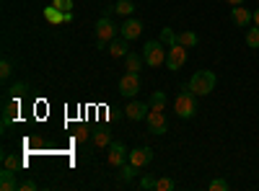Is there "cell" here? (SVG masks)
<instances>
[{"label":"cell","instance_id":"cell-1","mask_svg":"<svg viewBox=\"0 0 259 191\" xmlns=\"http://www.w3.org/2000/svg\"><path fill=\"white\" fill-rule=\"evenodd\" d=\"M117 36H119V26L112 21V16H101L96 21V44H99V49H104L106 44H112Z\"/></svg>","mask_w":259,"mask_h":191},{"label":"cell","instance_id":"cell-2","mask_svg":"<svg viewBox=\"0 0 259 191\" xmlns=\"http://www.w3.org/2000/svg\"><path fill=\"white\" fill-rule=\"evenodd\" d=\"M215 73L212 70H200V73H194L192 78H189V83H187V88L192 91V93H197V96H207V93H212V88H215Z\"/></svg>","mask_w":259,"mask_h":191},{"label":"cell","instance_id":"cell-3","mask_svg":"<svg viewBox=\"0 0 259 191\" xmlns=\"http://www.w3.org/2000/svg\"><path fill=\"white\" fill-rule=\"evenodd\" d=\"M177 116L179 119H192L194 114H197V93H192L189 88H182V93L177 96Z\"/></svg>","mask_w":259,"mask_h":191},{"label":"cell","instance_id":"cell-4","mask_svg":"<svg viewBox=\"0 0 259 191\" xmlns=\"http://www.w3.org/2000/svg\"><path fill=\"white\" fill-rule=\"evenodd\" d=\"M166 52L161 41H148V44L143 47V59H145V65L150 68H161L163 62H166Z\"/></svg>","mask_w":259,"mask_h":191},{"label":"cell","instance_id":"cell-5","mask_svg":"<svg viewBox=\"0 0 259 191\" xmlns=\"http://www.w3.org/2000/svg\"><path fill=\"white\" fill-rule=\"evenodd\" d=\"M119 93L124 98H133L135 93H140V75L138 73H124L119 78Z\"/></svg>","mask_w":259,"mask_h":191},{"label":"cell","instance_id":"cell-6","mask_svg":"<svg viewBox=\"0 0 259 191\" xmlns=\"http://www.w3.org/2000/svg\"><path fill=\"white\" fill-rule=\"evenodd\" d=\"M184 62H187V47H182L179 41H177V44H171L168 52H166V65L171 70H182Z\"/></svg>","mask_w":259,"mask_h":191},{"label":"cell","instance_id":"cell-7","mask_svg":"<svg viewBox=\"0 0 259 191\" xmlns=\"http://www.w3.org/2000/svg\"><path fill=\"white\" fill-rule=\"evenodd\" d=\"M145 124H148L150 135H166V116H163L161 109H150L148 116H145Z\"/></svg>","mask_w":259,"mask_h":191},{"label":"cell","instance_id":"cell-8","mask_svg":"<svg viewBox=\"0 0 259 191\" xmlns=\"http://www.w3.org/2000/svg\"><path fill=\"white\" fill-rule=\"evenodd\" d=\"M127 158H130V150H127L122 142H112V145H109V153H106V160H109V165L122 168V165L127 163Z\"/></svg>","mask_w":259,"mask_h":191},{"label":"cell","instance_id":"cell-9","mask_svg":"<svg viewBox=\"0 0 259 191\" xmlns=\"http://www.w3.org/2000/svg\"><path fill=\"white\" fill-rule=\"evenodd\" d=\"M150 160H153V147H135V150H130L127 158V163H133L135 168H145Z\"/></svg>","mask_w":259,"mask_h":191},{"label":"cell","instance_id":"cell-10","mask_svg":"<svg viewBox=\"0 0 259 191\" xmlns=\"http://www.w3.org/2000/svg\"><path fill=\"white\" fill-rule=\"evenodd\" d=\"M143 34V21L140 18H127L124 24L119 26V36H124L127 41H133Z\"/></svg>","mask_w":259,"mask_h":191},{"label":"cell","instance_id":"cell-11","mask_svg":"<svg viewBox=\"0 0 259 191\" xmlns=\"http://www.w3.org/2000/svg\"><path fill=\"white\" fill-rule=\"evenodd\" d=\"M148 111H150V103H143V101H130V103L124 106L127 119H133V121L145 119V116H148Z\"/></svg>","mask_w":259,"mask_h":191},{"label":"cell","instance_id":"cell-12","mask_svg":"<svg viewBox=\"0 0 259 191\" xmlns=\"http://www.w3.org/2000/svg\"><path fill=\"white\" fill-rule=\"evenodd\" d=\"M18 171H11V168L3 165V171H0V191H18V178H16Z\"/></svg>","mask_w":259,"mask_h":191},{"label":"cell","instance_id":"cell-13","mask_svg":"<svg viewBox=\"0 0 259 191\" xmlns=\"http://www.w3.org/2000/svg\"><path fill=\"white\" fill-rule=\"evenodd\" d=\"M231 18H233V24L239 26V29H246L251 21H254V13L249 11V8H241V6H233V11H231Z\"/></svg>","mask_w":259,"mask_h":191},{"label":"cell","instance_id":"cell-14","mask_svg":"<svg viewBox=\"0 0 259 191\" xmlns=\"http://www.w3.org/2000/svg\"><path fill=\"white\" fill-rule=\"evenodd\" d=\"M16 111H18V98L16 96H8L6 103H3V130H8V126H11Z\"/></svg>","mask_w":259,"mask_h":191},{"label":"cell","instance_id":"cell-15","mask_svg":"<svg viewBox=\"0 0 259 191\" xmlns=\"http://www.w3.org/2000/svg\"><path fill=\"white\" fill-rule=\"evenodd\" d=\"M109 54L112 57H127L130 54V41L124 36H117L112 44H109Z\"/></svg>","mask_w":259,"mask_h":191},{"label":"cell","instance_id":"cell-16","mask_svg":"<svg viewBox=\"0 0 259 191\" xmlns=\"http://www.w3.org/2000/svg\"><path fill=\"white\" fill-rule=\"evenodd\" d=\"M177 41H179L182 47L192 49V47H197V44H200V36L194 34V31H182V34H177Z\"/></svg>","mask_w":259,"mask_h":191},{"label":"cell","instance_id":"cell-17","mask_svg":"<svg viewBox=\"0 0 259 191\" xmlns=\"http://www.w3.org/2000/svg\"><path fill=\"white\" fill-rule=\"evenodd\" d=\"M45 21L47 24H65V11H60V8H55V6H50V8H45Z\"/></svg>","mask_w":259,"mask_h":191},{"label":"cell","instance_id":"cell-18","mask_svg":"<svg viewBox=\"0 0 259 191\" xmlns=\"http://www.w3.org/2000/svg\"><path fill=\"white\" fill-rule=\"evenodd\" d=\"M143 57L140 54H135V52H130L127 57H124V70L127 73H140V65H143Z\"/></svg>","mask_w":259,"mask_h":191},{"label":"cell","instance_id":"cell-19","mask_svg":"<svg viewBox=\"0 0 259 191\" xmlns=\"http://www.w3.org/2000/svg\"><path fill=\"white\" fill-rule=\"evenodd\" d=\"M94 145L99 147V150L109 147V145H112V132H106V130H96V132H94Z\"/></svg>","mask_w":259,"mask_h":191},{"label":"cell","instance_id":"cell-20","mask_svg":"<svg viewBox=\"0 0 259 191\" xmlns=\"http://www.w3.org/2000/svg\"><path fill=\"white\" fill-rule=\"evenodd\" d=\"M133 11H135L133 0H119V3L114 6V13H119V16H133Z\"/></svg>","mask_w":259,"mask_h":191},{"label":"cell","instance_id":"cell-21","mask_svg":"<svg viewBox=\"0 0 259 191\" xmlns=\"http://www.w3.org/2000/svg\"><path fill=\"white\" fill-rule=\"evenodd\" d=\"M3 165L11 168V171H21V168H24V160H21L18 155H3Z\"/></svg>","mask_w":259,"mask_h":191},{"label":"cell","instance_id":"cell-22","mask_svg":"<svg viewBox=\"0 0 259 191\" xmlns=\"http://www.w3.org/2000/svg\"><path fill=\"white\" fill-rule=\"evenodd\" d=\"M150 109H166V93L163 91H156L153 96H150Z\"/></svg>","mask_w":259,"mask_h":191},{"label":"cell","instance_id":"cell-23","mask_svg":"<svg viewBox=\"0 0 259 191\" xmlns=\"http://www.w3.org/2000/svg\"><path fill=\"white\" fill-rule=\"evenodd\" d=\"M246 44H249L251 49H259V26L246 29Z\"/></svg>","mask_w":259,"mask_h":191},{"label":"cell","instance_id":"cell-24","mask_svg":"<svg viewBox=\"0 0 259 191\" xmlns=\"http://www.w3.org/2000/svg\"><path fill=\"white\" fill-rule=\"evenodd\" d=\"M177 183L174 178H156V191H174Z\"/></svg>","mask_w":259,"mask_h":191},{"label":"cell","instance_id":"cell-25","mask_svg":"<svg viewBox=\"0 0 259 191\" xmlns=\"http://www.w3.org/2000/svg\"><path fill=\"white\" fill-rule=\"evenodd\" d=\"M138 171H140V168H135L133 163H124V165H122V178H124V181H133Z\"/></svg>","mask_w":259,"mask_h":191},{"label":"cell","instance_id":"cell-26","mask_svg":"<svg viewBox=\"0 0 259 191\" xmlns=\"http://www.w3.org/2000/svg\"><path fill=\"white\" fill-rule=\"evenodd\" d=\"M161 41H163V44H177V34H174V29H163L161 31Z\"/></svg>","mask_w":259,"mask_h":191},{"label":"cell","instance_id":"cell-27","mask_svg":"<svg viewBox=\"0 0 259 191\" xmlns=\"http://www.w3.org/2000/svg\"><path fill=\"white\" fill-rule=\"evenodd\" d=\"M11 73H13L11 59H3V62H0V78H3V80H8V78H11Z\"/></svg>","mask_w":259,"mask_h":191},{"label":"cell","instance_id":"cell-28","mask_svg":"<svg viewBox=\"0 0 259 191\" xmlns=\"http://www.w3.org/2000/svg\"><path fill=\"white\" fill-rule=\"evenodd\" d=\"M207 188H210V191H226V188H228V181H226V178H215V181L207 183Z\"/></svg>","mask_w":259,"mask_h":191},{"label":"cell","instance_id":"cell-29","mask_svg":"<svg viewBox=\"0 0 259 191\" xmlns=\"http://www.w3.org/2000/svg\"><path fill=\"white\" fill-rule=\"evenodd\" d=\"M26 88H29L26 83H16V86H11V88H8V91H11L8 96H16V98H21V96L26 93Z\"/></svg>","mask_w":259,"mask_h":191},{"label":"cell","instance_id":"cell-30","mask_svg":"<svg viewBox=\"0 0 259 191\" xmlns=\"http://www.w3.org/2000/svg\"><path fill=\"white\" fill-rule=\"evenodd\" d=\"M140 188H145V191H156V178H153V176H143V178H140Z\"/></svg>","mask_w":259,"mask_h":191},{"label":"cell","instance_id":"cell-31","mask_svg":"<svg viewBox=\"0 0 259 191\" xmlns=\"http://www.w3.org/2000/svg\"><path fill=\"white\" fill-rule=\"evenodd\" d=\"M52 6L60 11H73V0H52Z\"/></svg>","mask_w":259,"mask_h":191},{"label":"cell","instance_id":"cell-32","mask_svg":"<svg viewBox=\"0 0 259 191\" xmlns=\"http://www.w3.org/2000/svg\"><path fill=\"white\" fill-rule=\"evenodd\" d=\"M34 188H36L34 181H21V183H18V191H34Z\"/></svg>","mask_w":259,"mask_h":191},{"label":"cell","instance_id":"cell-33","mask_svg":"<svg viewBox=\"0 0 259 191\" xmlns=\"http://www.w3.org/2000/svg\"><path fill=\"white\" fill-rule=\"evenodd\" d=\"M75 140H78V142H85V140H89V130H85V126H80V130L75 132Z\"/></svg>","mask_w":259,"mask_h":191},{"label":"cell","instance_id":"cell-34","mask_svg":"<svg viewBox=\"0 0 259 191\" xmlns=\"http://www.w3.org/2000/svg\"><path fill=\"white\" fill-rule=\"evenodd\" d=\"M228 6H244V0H226Z\"/></svg>","mask_w":259,"mask_h":191},{"label":"cell","instance_id":"cell-35","mask_svg":"<svg viewBox=\"0 0 259 191\" xmlns=\"http://www.w3.org/2000/svg\"><path fill=\"white\" fill-rule=\"evenodd\" d=\"M254 26H259V8L254 11Z\"/></svg>","mask_w":259,"mask_h":191}]
</instances>
